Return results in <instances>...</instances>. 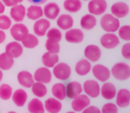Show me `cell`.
Returning <instances> with one entry per match:
<instances>
[{"label":"cell","mask_w":130,"mask_h":113,"mask_svg":"<svg viewBox=\"0 0 130 113\" xmlns=\"http://www.w3.org/2000/svg\"><path fill=\"white\" fill-rule=\"evenodd\" d=\"M100 26L107 33H114L120 27V21L117 17L111 13L104 14L100 19Z\"/></svg>","instance_id":"cell-1"},{"label":"cell","mask_w":130,"mask_h":113,"mask_svg":"<svg viewBox=\"0 0 130 113\" xmlns=\"http://www.w3.org/2000/svg\"><path fill=\"white\" fill-rule=\"evenodd\" d=\"M111 73L118 81H127L130 78V66L123 62L117 63L112 66Z\"/></svg>","instance_id":"cell-2"},{"label":"cell","mask_w":130,"mask_h":113,"mask_svg":"<svg viewBox=\"0 0 130 113\" xmlns=\"http://www.w3.org/2000/svg\"><path fill=\"white\" fill-rule=\"evenodd\" d=\"M52 74L59 81H67L71 76V67L66 63H58L52 67Z\"/></svg>","instance_id":"cell-3"},{"label":"cell","mask_w":130,"mask_h":113,"mask_svg":"<svg viewBox=\"0 0 130 113\" xmlns=\"http://www.w3.org/2000/svg\"><path fill=\"white\" fill-rule=\"evenodd\" d=\"M88 10L89 13L95 16L103 15L107 10V3L105 0H89Z\"/></svg>","instance_id":"cell-4"},{"label":"cell","mask_w":130,"mask_h":113,"mask_svg":"<svg viewBox=\"0 0 130 113\" xmlns=\"http://www.w3.org/2000/svg\"><path fill=\"white\" fill-rule=\"evenodd\" d=\"M10 33L12 37L15 41L21 42L25 37L28 34V28H27L26 25L22 24L21 22H17L16 24L11 26Z\"/></svg>","instance_id":"cell-5"},{"label":"cell","mask_w":130,"mask_h":113,"mask_svg":"<svg viewBox=\"0 0 130 113\" xmlns=\"http://www.w3.org/2000/svg\"><path fill=\"white\" fill-rule=\"evenodd\" d=\"M100 43L107 50L114 49L120 44V38L114 33H107L103 34L100 38Z\"/></svg>","instance_id":"cell-6"},{"label":"cell","mask_w":130,"mask_h":113,"mask_svg":"<svg viewBox=\"0 0 130 113\" xmlns=\"http://www.w3.org/2000/svg\"><path fill=\"white\" fill-rule=\"evenodd\" d=\"M91 71L94 77L101 82H105L111 77V71L106 66L100 64H96L93 67H91Z\"/></svg>","instance_id":"cell-7"},{"label":"cell","mask_w":130,"mask_h":113,"mask_svg":"<svg viewBox=\"0 0 130 113\" xmlns=\"http://www.w3.org/2000/svg\"><path fill=\"white\" fill-rule=\"evenodd\" d=\"M82 90L88 96L91 98H96L100 95V86L94 80H88L83 83Z\"/></svg>","instance_id":"cell-8"},{"label":"cell","mask_w":130,"mask_h":113,"mask_svg":"<svg viewBox=\"0 0 130 113\" xmlns=\"http://www.w3.org/2000/svg\"><path fill=\"white\" fill-rule=\"evenodd\" d=\"M90 104V99L89 96H88L87 95H79L78 96L74 97L71 103V107L74 111H82L85 108H87L88 106H89Z\"/></svg>","instance_id":"cell-9"},{"label":"cell","mask_w":130,"mask_h":113,"mask_svg":"<svg viewBox=\"0 0 130 113\" xmlns=\"http://www.w3.org/2000/svg\"><path fill=\"white\" fill-rule=\"evenodd\" d=\"M34 80L35 81H38V82H42L47 84L52 81V72L50 71L48 67H40L34 73Z\"/></svg>","instance_id":"cell-10"},{"label":"cell","mask_w":130,"mask_h":113,"mask_svg":"<svg viewBox=\"0 0 130 113\" xmlns=\"http://www.w3.org/2000/svg\"><path fill=\"white\" fill-rule=\"evenodd\" d=\"M51 27V22L48 19H43L40 18L39 20H36L35 22L33 30L36 36H43L46 34L48 29Z\"/></svg>","instance_id":"cell-11"},{"label":"cell","mask_w":130,"mask_h":113,"mask_svg":"<svg viewBox=\"0 0 130 113\" xmlns=\"http://www.w3.org/2000/svg\"><path fill=\"white\" fill-rule=\"evenodd\" d=\"M84 34L79 28H70L65 34V39L70 43H80L83 41Z\"/></svg>","instance_id":"cell-12"},{"label":"cell","mask_w":130,"mask_h":113,"mask_svg":"<svg viewBox=\"0 0 130 113\" xmlns=\"http://www.w3.org/2000/svg\"><path fill=\"white\" fill-rule=\"evenodd\" d=\"M111 12L112 15L117 17L118 19L124 18L128 14L129 12V7L124 2H117L113 4L111 7Z\"/></svg>","instance_id":"cell-13"},{"label":"cell","mask_w":130,"mask_h":113,"mask_svg":"<svg viewBox=\"0 0 130 113\" xmlns=\"http://www.w3.org/2000/svg\"><path fill=\"white\" fill-rule=\"evenodd\" d=\"M101 50L98 46L94 44H89L84 50V56L89 61L96 62L101 58Z\"/></svg>","instance_id":"cell-14"},{"label":"cell","mask_w":130,"mask_h":113,"mask_svg":"<svg viewBox=\"0 0 130 113\" xmlns=\"http://www.w3.org/2000/svg\"><path fill=\"white\" fill-rule=\"evenodd\" d=\"M26 11L27 9L25 8L23 5L17 4V5H13V6H12L10 11L11 19L16 22H21L26 16Z\"/></svg>","instance_id":"cell-15"},{"label":"cell","mask_w":130,"mask_h":113,"mask_svg":"<svg viewBox=\"0 0 130 113\" xmlns=\"http://www.w3.org/2000/svg\"><path fill=\"white\" fill-rule=\"evenodd\" d=\"M116 105L120 108H126L130 104V92L126 88H121L116 93Z\"/></svg>","instance_id":"cell-16"},{"label":"cell","mask_w":130,"mask_h":113,"mask_svg":"<svg viewBox=\"0 0 130 113\" xmlns=\"http://www.w3.org/2000/svg\"><path fill=\"white\" fill-rule=\"evenodd\" d=\"M116 87L111 82H104L103 86L100 87V94L105 100H112L116 96Z\"/></svg>","instance_id":"cell-17"},{"label":"cell","mask_w":130,"mask_h":113,"mask_svg":"<svg viewBox=\"0 0 130 113\" xmlns=\"http://www.w3.org/2000/svg\"><path fill=\"white\" fill-rule=\"evenodd\" d=\"M43 10V15L48 20H56L58 17L60 12V8L56 3H49L44 6Z\"/></svg>","instance_id":"cell-18"},{"label":"cell","mask_w":130,"mask_h":113,"mask_svg":"<svg viewBox=\"0 0 130 113\" xmlns=\"http://www.w3.org/2000/svg\"><path fill=\"white\" fill-rule=\"evenodd\" d=\"M82 92V86L77 81H71L66 86V93L67 97L70 99H74V97L78 96Z\"/></svg>","instance_id":"cell-19"},{"label":"cell","mask_w":130,"mask_h":113,"mask_svg":"<svg viewBox=\"0 0 130 113\" xmlns=\"http://www.w3.org/2000/svg\"><path fill=\"white\" fill-rule=\"evenodd\" d=\"M5 52L12 56L13 58H20L23 53V47L17 41L11 42L5 46Z\"/></svg>","instance_id":"cell-20"},{"label":"cell","mask_w":130,"mask_h":113,"mask_svg":"<svg viewBox=\"0 0 130 113\" xmlns=\"http://www.w3.org/2000/svg\"><path fill=\"white\" fill-rule=\"evenodd\" d=\"M17 80L18 82L20 83V85H21L24 87H31V86L34 84L35 80L34 76L27 71H21L18 73L17 75Z\"/></svg>","instance_id":"cell-21"},{"label":"cell","mask_w":130,"mask_h":113,"mask_svg":"<svg viewBox=\"0 0 130 113\" xmlns=\"http://www.w3.org/2000/svg\"><path fill=\"white\" fill-rule=\"evenodd\" d=\"M57 25L62 30H68L74 26V19L69 14H61L57 19Z\"/></svg>","instance_id":"cell-22"},{"label":"cell","mask_w":130,"mask_h":113,"mask_svg":"<svg viewBox=\"0 0 130 113\" xmlns=\"http://www.w3.org/2000/svg\"><path fill=\"white\" fill-rule=\"evenodd\" d=\"M44 109L50 113H58L61 110L62 103L60 100L55 97L48 98L44 103Z\"/></svg>","instance_id":"cell-23"},{"label":"cell","mask_w":130,"mask_h":113,"mask_svg":"<svg viewBox=\"0 0 130 113\" xmlns=\"http://www.w3.org/2000/svg\"><path fill=\"white\" fill-rule=\"evenodd\" d=\"M12 99L16 106L23 107L27 100V94L25 90L19 88L15 92H12Z\"/></svg>","instance_id":"cell-24"},{"label":"cell","mask_w":130,"mask_h":113,"mask_svg":"<svg viewBox=\"0 0 130 113\" xmlns=\"http://www.w3.org/2000/svg\"><path fill=\"white\" fill-rule=\"evenodd\" d=\"M26 16L31 21H36L43 16V10L39 5H33L27 9Z\"/></svg>","instance_id":"cell-25"},{"label":"cell","mask_w":130,"mask_h":113,"mask_svg":"<svg viewBox=\"0 0 130 113\" xmlns=\"http://www.w3.org/2000/svg\"><path fill=\"white\" fill-rule=\"evenodd\" d=\"M80 25L82 28L85 29V30H90V29L94 28L96 25V19L95 15L91 13L85 14L82 17L80 21Z\"/></svg>","instance_id":"cell-26"},{"label":"cell","mask_w":130,"mask_h":113,"mask_svg":"<svg viewBox=\"0 0 130 113\" xmlns=\"http://www.w3.org/2000/svg\"><path fill=\"white\" fill-rule=\"evenodd\" d=\"M91 67L92 66H91L90 61H89L87 58L80 59L75 65V72L80 76L87 75L91 71Z\"/></svg>","instance_id":"cell-27"},{"label":"cell","mask_w":130,"mask_h":113,"mask_svg":"<svg viewBox=\"0 0 130 113\" xmlns=\"http://www.w3.org/2000/svg\"><path fill=\"white\" fill-rule=\"evenodd\" d=\"M58 60H59V58L56 53L47 51L42 56V62L43 65L48 68H52L56 64L58 63Z\"/></svg>","instance_id":"cell-28"},{"label":"cell","mask_w":130,"mask_h":113,"mask_svg":"<svg viewBox=\"0 0 130 113\" xmlns=\"http://www.w3.org/2000/svg\"><path fill=\"white\" fill-rule=\"evenodd\" d=\"M14 64V58L6 52L0 54V69L7 71L12 67Z\"/></svg>","instance_id":"cell-29"},{"label":"cell","mask_w":130,"mask_h":113,"mask_svg":"<svg viewBox=\"0 0 130 113\" xmlns=\"http://www.w3.org/2000/svg\"><path fill=\"white\" fill-rule=\"evenodd\" d=\"M63 5L64 9L71 13L79 12L82 7V4L80 0H65Z\"/></svg>","instance_id":"cell-30"},{"label":"cell","mask_w":130,"mask_h":113,"mask_svg":"<svg viewBox=\"0 0 130 113\" xmlns=\"http://www.w3.org/2000/svg\"><path fill=\"white\" fill-rule=\"evenodd\" d=\"M27 110L30 113H43L45 111L44 104L39 99L34 98L28 103Z\"/></svg>","instance_id":"cell-31"},{"label":"cell","mask_w":130,"mask_h":113,"mask_svg":"<svg viewBox=\"0 0 130 113\" xmlns=\"http://www.w3.org/2000/svg\"><path fill=\"white\" fill-rule=\"evenodd\" d=\"M52 93L55 98L60 100H65L67 97V93H66V86L63 83H56L52 86Z\"/></svg>","instance_id":"cell-32"},{"label":"cell","mask_w":130,"mask_h":113,"mask_svg":"<svg viewBox=\"0 0 130 113\" xmlns=\"http://www.w3.org/2000/svg\"><path fill=\"white\" fill-rule=\"evenodd\" d=\"M31 90H32L33 95L38 98L45 96L47 95V92H48L47 87L44 85V83L38 82V81L34 82V84L31 86Z\"/></svg>","instance_id":"cell-33"},{"label":"cell","mask_w":130,"mask_h":113,"mask_svg":"<svg viewBox=\"0 0 130 113\" xmlns=\"http://www.w3.org/2000/svg\"><path fill=\"white\" fill-rule=\"evenodd\" d=\"M21 42H22L23 47L27 49H34L39 44V40L36 37V35L29 34V33Z\"/></svg>","instance_id":"cell-34"},{"label":"cell","mask_w":130,"mask_h":113,"mask_svg":"<svg viewBox=\"0 0 130 113\" xmlns=\"http://www.w3.org/2000/svg\"><path fill=\"white\" fill-rule=\"evenodd\" d=\"M47 38L50 40H52L53 42H57V43H59L62 39V33L61 31L58 28H49L47 31L46 34Z\"/></svg>","instance_id":"cell-35"},{"label":"cell","mask_w":130,"mask_h":113,"mask_svg":"<svg viewBox=\"0 0 130 113\" xmlns=\"http://www.w3.org/2000/svg\"><path fill=\"white\" fill-rule=\"evenodd\" d=\"M12 96V87L8 84H2L0 86V98L4 101L9 100Z\"/></svg>","instance_id":"cell-36"},{"label":"cell","mask_w":130,"mask_h":113,"mask_svg":"<svg viewBox=\"0 0 130 113\" xmlns=\"http://www.w3.org/2000/svg\"><path fill=\"white\" fill-rule=\"evenodd\" d=\"M119 38L124 41H130V25H124L118 29Z\"/></svg>","instance_id":"cell-37"},{"label":"cell","mask_w":130,"mask_h":113,"mask_svg":"<svg viewBox=\"0 0 130 113\" xmlns=\"http://www.w3.org/2000/svg\"><path fill=\"white\" fill-rule=\"evenodd\" d=\"M45 48H46L47 51L56 54H58L60 50L59 43L57 42H53L50 39H47L46 43H45Z\"/></svg>","instance_id":"cell-38"},{"label":"cell","mask_w":130,"mask_h":113,"mask_svg":"<svg viewBox=\"0 0 130 113\" xmlns=\"http://www.w3.org/2000/svg\"><path fill=\"white\" fill-rule=\"evenodd\" d=\"M12 26V19L6 15L0 14V29L1 30H7Z\"/></svg>","instance_id":"cell-39"},{"label":"cell","mask_w":130,"mask_h":113,"mask_svg":"<svg viewBox=\"0 0 130 113\" xmlns=\"http://www.w3.org/2000/svg\"><path fill=\"white\" fill-rule=\"evenodd\" d=\"M101 112L103 113H117L118 112V106L115 103H107L104 104L102 107Z\"/></svg>","instance_id":"cell-40"},{"label":"cell","mask_w":130,"mask_h":113,"mask_svg":"<svg viewBox=\"0 0 130 113\" xmlns=\"http://www.w3.org/2000/svg\"><path fill=\"white\" fill-rule=\"evenodd\" d=\"M121 54L123 58L126 59L130 60V43H127L122 46L121 48Z\"/></svg>","instance_id":"cell-41"},{"label":"cell","mask_w":130,"mask_h":113,"mask_svg":"<svg viewBox=\"0 0 130 113\" xmlns=\"http://www.w3.org/2000/svg\"><path fill=\"white\" fill-rule=\"evenodd\" d=\"M83 113H100L101 110L98 108L96 106H88L87 108H85L82 110Z\"/></svg>","instance_id":"cell-42"},{"label":"cell","mask_w":130,"mask_h":113,"mask_svg":"<svg viewBox=\"0 0 130 113\" xmlns=\"http://www.w3.org/2000/svg\"><path fill=\"white\" fill-rule=\"evenodd\" d=\"M1 1L3 2L5 6H9V7H12L18 4L16 0H1Z\"/></svg>","instance_id":"cell-43"},{"label":"cell","mask_w":130,"mask_h":113,"mask_svg":"<svg viewBox=\"0 0 130 113\" xmlns=\"http://www.w3.org/2000/svg\"><path fill=\"white\" fill-rule=\"evenodd\" d=\"M47 0H27V2L32 5H42V4H44Z\"/></svg>","instance_id":"cell-44"},{"label":"cell","mask_w":130,"mask_h":113,"mask_svg":"<svg viewBox=\"0 0 130 113\" xmlns=\"http://www.w3.org/2000/svg\"><path fill=\"white\" fill-rule=\"evenodd\" d=\"M5 40V33L4 32V30L0 29V43H3Z\"/></svg>","instance_id":"cell-45"},{"label":"cell","mask_w":130,"mask_h":113,"mask_svg":"<svg viewBox=\"0 0 130 113\" xmlns=\"http://www.w3.org/2000/svg\"><path fill=\"white\" fill-rule=\"evenodd\" d=\"M5 5H4L3 2L0 0V14H3L4 12H5Z\"/></svg>","instance_id":"cell-46"},{"label":"cell","mask_w":130,"mask_h":113,"mask_svg":"<svg viewBox=\"0 0 130 113\" xmlns=\"http://www.w3.org/2000/svg\"><path fill=\"white\" fill-rule=\"evenodd\" d=\"M3 72H2V70L0 69V82H1V81L3 80Z\"/></svg>","instance_id":"cell-47"},{"label":"cell","mask_w":130,"mask_h":113,"mask_svg":"<svg viewBox=\"0 0 130 113\" xmlns=\"http://www.w3.org/2000/svg\"><path fill=\"white\" fill-rule=\"evenodd\" d=\"M16 1H17V3H18V4H21V2L23 1V0H16Z\"/></svg>","instance_id":"cell-48"},{"label":"cell","mask_w":130,"mask_h":113,"mask_svg":"<svg viewBox=\"0 0 130 113\" xmlns=\"http://www.w3.org/2000/svg\"><path fill=\"white\" fill-rule=\"evenodd\" d=\"M83 1H89V0H83Z\"/></svg>","instance_id":"cell-49"}]
</instances>
